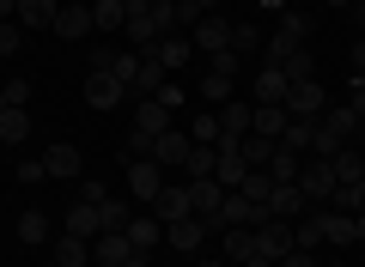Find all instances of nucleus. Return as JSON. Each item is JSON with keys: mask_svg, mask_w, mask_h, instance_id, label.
I'll return each instance as SVG.
<instances>
[{"mask_svg": "<svg viewBox=\"0 0 365 267\" xmlns=\"http://www.w3.org/2000/svg\"><path fill=\"white\" fill-rule=\"evenodd\" d=\"M304 37H311V19L287 6V13H280V31H274V37H262V49H268V67H280L292 49H304Z\"/></svg>", "mask_w": 365, "mask_h": 267, "instance_id": "f257e3e1", "label": "nucleus"}, {"mask_svg": "<svg viewBox=\"0 0 365 267\" xmlns=\"http://www.w3.org/2000/svg\"><path fill=\"white\" fill-rule=\"evenodd\" d=\"M299 249V237H292V219H262L256 225V255H268L274 267H280V255Z\"/></svg>", "mask_w": 365, "mask_h": 267, "instance_id": "f03ea898", "label": "nucleus"}, {"mask_svg": "<svg viewBox=\"0 0 365 267\" xmlns=\"http://www.w3.org/2000/svg\"><path fill=\"white\" fill-rule=\"evenodd\" d=\"M122 98H128V85H122L110 67H91L86 73V110H116Z\"/></svg>", "mask_w": 365, "mask_h": 267, "instance_id": "7ed1b4c3", "label": "nucleus"}, {"mask_svg": "<svg viewBox=\"0 0 365 267\" xmlns=\"http://www.w3.org/2000/svg\"><path fill=\"white\" fill-rule=\"evenodd\" d=\"M213 115H220V146H237V140L250 134V122H256V103H244V98H225Z\"/></svg>", "mask_w": 365, "mask_h": 267, "instance_id": "20e7f679", "label": "nucleus"}, {"mask_svg": "<svg viewBox=\"0 0 365 267\" xmlns=\"http://www.w3.org/2000/svg\"><path fill=\"white\" fill-rule=\"evenodd\" d=\"M299 189L311 206H329V194H335V170H329V158H304L299 164Z\"/></svg>", "mask_w": 365, "mask_h": 267, "instance_id": "39448f33", "label": "nucleus"}, {"mask_svg": "<svg viewBox=\"0 0 365 267\" xmlns=\"http://www.w3.org/2000/svg\"><path fill=\"white\" fill-rule=\"evenodd\" d=\"M158 189H165V170L153 164V158H128V194L140 206H153L158 201Z\"/></svg>", "mask_w": 365, "mask_h": 267, "instance_id": "423d86ee", "label": "nucleus"}, {"mask_svg": "<svg viewBox=\"0 0 365 267\" xmlns=\"http://www.w3.org/2000/svg\"><path fill=\"white\" fill-rule=\"evenodd\" d=\"M329 110V91L317 79H292L287 85V115H323Z\"/></svg>", "mask_w": 365, "mask_h": 267, "instance_id": "0eeeda50", "label": "nucleus"}, {"mask_svg": "<svg viewBox=\"0 0 365 267\" xmlns=\"http://www.w3.org/2000/svg\"><path fill=\"white\" fill-rule=\"evenodd\" d=\"M146 213H153L158 225H177V219H189V182H165V189H158V201L146 206Z\"/></svg>", "mask_w": 365, "mask_h": 267, "instance_id": "6e6552de", "label": "nucleus"}, {"mask_svg": "<svg viewBox=\"0 0 365 267\" xmlns=\"http://www.w3.org/2000/svg\"><path fill=\"white\" fill-rule=\"evenodd\" d=\"M49 31H55V37H67V43H79V37H91L98 25H91V6H86V0H67Z\"/></svg>", "mask_w": 365, "mask_h": 267, "instance_id": "1a4fd4ad", "label": "nucleus"}, {"mask_svg": "<svg viewBox=\"0 0 365 267\" xmlns=\"http://www.w3.org/2000/svg\"><path fill=\"white\" fill-rule=\"evenodd\" d=\"M268 213H274V219H292V225H299V219L311 213V201H304V189H299V182H274Z\"/></svg>", "mask_w": 365, "mask_h": 267, "instance_id": "9d476101", "label": "nucleus"}, {"mask_svg": "<svg viewBox=\"0 0 365 267\" xmlns=\"http://www.w3.org/2000/svg\"><path fill=\"white\" fill-rule=\"evenodd\" d=\"M128 255H134L128 231H98V237H91V261H98V267H122Z\"/></svg>", "mask_w": 365, "mask_h": 267, "instance_id": "9b49d317", "label": "nucleus"}, {"mask_svg": "<svg viewBox=\"0 0 365 267\" xmlns=\"http://www.w3.org/2000/svg\"><path fill=\"white\" fill-rule=\"evenodd\" d=\"M165 243H170L177 255H195L201 243H207V219L189 213V219H177V225H165Z\"/></svg>", "mask_w": 365, "mask_h": 267, "instance_id": "f8f14e48", "label": "nucleus"}, {"mask_svg": "<svg viewBox=\"0 0 365 267\" xmlns=\"http://www.w3.org/2000/svg\"><path fill=\"white\" fill-rule=\"evenodd\" d=\"M189 146H195L189 134H177V127H165V134L153 140V164H158V170H182V158H189Z\"/></svg>", "mask_w": 365, "mask_h": 267, "instance_id": "ddd939ff", "label": "nucleus"}, {"mask_svg": "<svg viewBox=\"0 0 365 267\" xmlns=\"http://www.w3.org/2000/svg\"><path fill=\"white\" fill-rule=\"evenodd\" d=\"M43 170H49L55 182H79L86 177V158H79V146H49V152H43Z\"/></svg>", "mask_w": 365, "mask_h": 267, "instance_id": "4468645a", "label": "nucleus"}, {"mask_svg": "<svg viewBox=\"0 0 365 267\" xmlns=\"http://www.w3.org/2000/svg\"><path fill=\"white\" fill-rule=\"evenodd\" d=\"M189 43H195V49H207V55L232 49V19H225V13H207V19L195 25V37H189Z\"/></svg>", "mask_w": 365, "mask_h": 267, "instance_id": "2eb2a0df", "label": "nucleus"}, {"mask_svg": "<svg viewBox=\"0 0 365 267\" xmlns=\"http://www.w3.org/2000/svg\"><path fill=\"white\" fill-rule=\"evenodd\" d=\"M220 201H225V189H220L213 177L189 182V213H195V219H207V231H213V213H220Z\"/></svg>", "mask_w": 365, "mask_h": 267, "instance_id": "dca6fc26", "label": "nucleus"}, {"mask_svg": "<svg viewBox=\"0 0 365 267\" xmlns=\"http://www.w3.org/2000/svg\"><path fill=\"white\" fill-rule=\"evenodd\" d=\"M153 55H158V67H165V73H182V67H189V55H195V43L177 31V37H158Z\"/></svg>", "mask_w": 365, "mask_h": 267, "instance_id": "f3484780", "label": "nucleus"}, {"mask_svg": "<svg viewBox=\"0 0 365 267\" xmlns=\"http://www.w3.org/2000/svg\"><path fill=\"white\" fill-rule=\"evenodd\" d=\"M287 103H256V122H250V134H262V140H280L287 134Z\"/></svg>", "mask_w": 365, "mask_h": 267, "instance_id": "a211bd4d", "label": "nucleus"}, {"mask_svg": "<svg viewBox=\"0 0 365 267\" xmlns=\"http://www.w3.org/2000/svg\"><path fill=\"white\" fill-rule=\"evenodd\" d=\"M128 243H134L140 255H153L158 243H165V225H158L153 213H134V219H128Z\"/></svg>", "mask_w": 365, "mask_h": 267, "instance_id": "6ab92c4d", "label": "nucleus"}, {"mask_svg": "<svg viewBox=\"0 0 365 267\" xmlns=\"http://www.w3.org/2000/svg\"><path fill=\"white\" fill-rule=\"evenodd\" d=\"M287 85H292V79L280 73V67H262V73H256V85H250V91H256L250 103H287Z\"/></svg>", "mask_w": 365, "mask_h": 267, "instance_id": "aec40b11", "label": "nucleus"}, {"mask_svg": "<svg viewBox=\"0 0 365 267\" xmlns=\"http://www.w3.org/2000/svg\"><path fill=\"white\" fill-rule=\"evenodd\" d=\"M134 127H140V134H165L170 127V110L158 98H134Z\"/></svg>", "mask_w": 365, "mask_h": 267, "instance_id": "412c9836", "label": "nucleus"}, {"mask_svg": "<svg viewBox=\"0 0 365 267\" xmlns=\"http://www.w3.org/2000/svg\"><path fill=\"white\" fill-rule=\"evenodd\" d=\"M244 177H250V164L237 158V146H220V164H213V182H220V189L232 194V189H237Z\"/></svg>", "mask_w": 365, "mask_h": 267, "instance_id": "4be33fe9", "label": "nucleus"}, {"mask_svg": "<svg viewBox=\"0 0 365 267\" xmlns=\"http://www.w3.org/2000/svg\"><path fill=\"white\" fill-rule=\"evenodd\" d=\"M55 13H61V0H19V25L25 31H49Z\"/></svg>", "mask_w": 365, "mask_h": 267, "instance_id": "5701e85b", "label": "nucleus"}, {"mask_svg": "<svg viewBox=\"0 0 365 267\" xmlns=\"http://www.w3.org/2000/svg\"><path fill=\"white\" fill-rule=\"evenodd\" d=\"M311 140H317V115H292L287 122V134H280V146H287V152H311Z\"/></svg>", "mask_w": 365, "mask_h": 267, "instance_id": "b1692460", "label": "nucleus"}, {"mask_svg": "<svg viewBox=\"0 0 365 267\" xmlns=\"http://www.w3.org/2000/svg\"><path fill=\"white\" fill-rule=\"evenodd\" d=\"M220 237H225V261L232 267H244L250 255H256V231L250 225H232V231H220Z\"/></svg>", "mask_w": 365, "mask_h": 267, "instance_id": "393cba45", "label": "nucleus"}, {"mask_svg": "<svg viewBox=\"0 0 365 267\" xmlns=\"http://www.w3.org/2000/svg\"><path fill=\"white\" fill-rule=\"evenodd\" d=\"M165 79H170V73L158 67V55H140V73H134L128 91H134V98H158V85H165Z\"/></svg>", "mask_w": 365, "mask_h": 267, "instance_id": "a878e982", "label": "nucleus"}, {"mask_svg": "<svg viewBox=\"0 0 365 267\" xmlns=\"http://www.w3.org/2000/svg\"><path fill=\"white\" fill-rule=\"evenodd\" d=\"M31 140V110H0V146H25Z\"/></svg>", "mask_w": 365, "mask_h": 267, "instance_id": "bb28decb", "label": "nucleus"}, {"mask_svg": "<svg viewBox=\"0 0 365 267\" xmlns=\"http://www.w3.org/2000/svg\"><path fill=\"white\" fill-rule=\"evenodd\" d=\"M55 261H61V267H86L91 261V243L73 237V231H61V237H55Z\"/></svg>", "mask_w": 365, "mask_h": 267, "instance_id": "cd10ccee", "label": "nucleus"}, {"mask_svg": "<svg viewBox=\"0 0 365 267\" xmlns=\"http://www.w3.org/2000/svg\"><path fill=\"white\" fill-rule=\"evenodd\" d=\"M274 146H280V140H262V134H244V140H237V158H244L250 170H268Z\"/></svg>", "mask_w": 365, "mask_h": 267, "instance_id": "c85d7f7f", "label": "nucleus"}, {"mask_svg": "<svg viewBox=\"0 0 365 267\" xmlns=\"http://www.w3.org/2000/svg\"><path fill=\"white\" fill-rule=\"evenodd\" d=\"M213 164H220V146H189V158H182V177L201 182V177H213Z\"/></svg>", "mask_w": 365, "mask_h": 267, "instance_id": "c756f323", "label": "nucleus"}, {"mask_svg": "<svg viewBox=\"0 0 365 267\" xmlns=\"http://www.w3.org/2000/svg\"><path fill=\"white\" fill-rule=\"evenodd\" d=\"M91 25L98 31H122L128 25V6H122V0H91Z\"/></svg>", "mask_w": 365, "mask_h": 267, "instance_id": "7c9ffc66", "label": "nucleus"}, {"mask_svg": "<svg viewBox=\"0 0 365 267\" xmlns=\"http://www.w3.org/2000/svg\"><path fill=\"white\" fill-rule=\"evenodd\" d=\"M67 231H73V237H98V206H86V201H73L67 206Z\"/></svg>", "mask_w": 365, "mask_h": 267, "instance_id": "2f4dec72", "label": "nucleus"}, {"mask_svg": "<svg viewBox=\"0 0 365 267\" xmlns=\"http://www.w3.org/2000/svg\"><path fill=\"white\" fill-rule=\"evenodd\" d=\"M128 219H134V206H128V201H116V194L98 206V231H128Z\"/></svg>", "mask_w": 365, "mask_h": 267, "instance_id": "473e14b6", "label": "nucleus"}, {"mask_svg": "<svg viewBox=\"0 0 365 267\" xmlns=\"http://www.w3.org/2000/svg\"><path fill=\"white\" fill-rule=\"evenodd\" d=\"M232 194H244V201H256V206H268V194H274V177H268V170H250V177L237 182Z\"/></svg>", "mask_w": 365, "mask_h": 267, "instance_id": "72a5a7b5", "label": "nucleus"}, {"mask_svg": "<svg viewBox=\"0 0 365 267\" xmlns=\"http://www.w3.org/2000/svg\"><path fill=\"white\" fill-rule=\"evenodd\" d=\"M299 164H304L299 152H287V146H274V158H268V177H274V182H299Z\"/></svg>", "mask_w": 365, "mask_h": 267, "instance_id": "f704fd0d", "label": "nucleus"}, {"mask_svg": "<svg viewBox=\"0 0 365 267\" xmlns=\"http://www.w3.org/2000/svg\"><path fill=\"white\" fill-rule=\"evenodd\" d=\"M43 237H49V219H43V206H31V213H19V243H31V249H37Z\"/></svg>", "mask_w": 365, "mask_h": 267, "instance_id": "c9c22d12", "label": "nucleus"}, {"mask_svg": "<svg viewBox=\"0 0 365 267\" xmlns=\"http://www.w3.org/2000/svg\"><path fill=\"white\" fill-rule=\"evenodd\" d=\"M329 170H335V189H341V182H359L365 177V158L359 152H335V158H329Z\"/></svg>", "mask_w": 365, "mask_h": 267, "instance_id": "e433bc0d", "label": "nucleus"}, {"mask_svg": "<svg viewBox=\"0 0 365 267\" xmlns=\"http://www.w3.org/2000/svg\"><path fill=\"white\" fill-rule=\"evenodd\" d=\"M189 140H195V146H220V115L201 110L195 122H189Z\"/></svg>", "mask_w": 365, "mask_h": 267, "instance_id": "4c0bfd02", "label": "nucleus"}, {"mask_svg": "<svg viewBox=\"0 0 365 267\" xmlns=\"http://www.w3.org/2000/svg\"><path fill=\"white\" fill-rule=\"evenodd\" d=\"M280 73H287V79H317V55L311 49H292L287 61H280Z\"/></svg>", "mask_w": 365, "mask_h": 267, "instance_id": "58836bf2", "label": "nucleus"}, {"mask_svg": "<svg viewBox=\"0 0 365 267\" xmlns=\"http://www.w3.org/2000/svg\"><path fill=\"white\" fill-rule=\"evenodd\" d=\"M232 85H237V79H220V73H207V79H201V98H207V103H213V110H220V103H225V98H237V91H232Z\"/></svg>", "mask_w": 365, "mask_h": 267, "instance_id": "ea45409f", "label": "nucleus"}, {"mask_svg": "<svg viewBox=\"0 0 365 267\" xmlns=\"http://www.w3.org/2000/svg\"><path fill=\"white\" fill-rule=\"evenodd\" d=\"M237 61H244L237 49H220V55H207V73H220V79H237Z\"/></svg>", "mask_w": 365, "mask_h": 267, "instance_id": "a19ab883", "label": "nucleus"}, {"mask_svg": "<svg viewBox=\"0 0 365 267\" xmlns=\"http://www.w3.org/2000/svg\"><path fill=\"white\" fill-rule=\"evenodd\" d=\"M19 43H25V25L19 19H0V55H19Z\"/></svg>", "mask_w": 365, "mask_h": 267, "instance_id": "79ce46f5", "label": "nucleus"}, {"mask_svg": "<svg viewBox=\"0 0 365 267\" xmlns=\"http://www.w3.org/2000/svg\"><path fill=\"white\" fill-rule=\"evenodd\" d=\"M6 110H31V79H6Z\"/></svg>", "mask_w": 365, "mask_h": 267, "instance_id": "37998d69", "label": "nucleus"}, {"mask_svg": "<svg viewBox=\"0 0 365 267\" xmlns=\"http://www.w3.org/2000/svg\"><path fill=\"white\" fill-rule=\"evenodd\" d=\"M110 73H116L122 85H134V73H140V55H134V49H128V55H116V61H110Z\"/></svg>", "mask_w": 365, "mask_h": 267, "instance_id": "c03bdc74", "label": "nucleus"}, {"mask_svg": "<svg viewBox=\"0 0 365 267\" xmlns=\"http://www.w3.org/2000/svg\"><path fill=\"white\" fill-rule=\"evenodd\" d=\"M256 43H262V31H256V25H237V31H232V49H237V55H250Z\"/></svg>", "mask_w": 365, "mask_h": 267, "instance_id": "a18cd8bd", "label": "nucleus"}, {"mask_svg": "<svg viewBox=\"0 0 365 267\" xmlns=\"http://www.w3.org/2000/svg\"><path fill=\"white\" fill-rule=\"evenodd\" d=\"M153 140H158V134H140V127H134V134H128V158H153Z\"/></svg>", "mask_w": 365, "mask_h": 267, "instance_id": "49530a36", "label": "nucleus"}, {"mask_svg": "<svg viewBox=\"0 0 365 267\" xmlns=\"http://www.w3.org/2000/svg\"><path fill=\"white\" fill-rule=\"evenodd\" d=\"M79 201H86V206H104L110 189H104V182H79Z\"/></svg>", "mask_w": 365, "mask_h": 267, "instance_id": "de8ad7c7", "label": "nucleus"}, {"mask_svg": "<svg viewBox=\"0 0 365 267\" xmlns=\"http://www.w3.org/2000/svg\"><path fill=\"white\" fill-rule=\"evenodd\" d=\"M19 182H49V170H43V158H25V164H19Z\"/></svg>", "mask_w": 365, "mask_h": 267, "instance_id": "09e8293b", "label": "nucleus"}, {"mask_svg": "<svg viewBox=\"0 0 365 267\" xmlns=\"http://www.w3.org/2000/svg\"><path fill=\"white\" fill-rule=\"evenodd\" d=\"M158 103H165V110H182V85H170V79H165V85H158Z\"/></svg>", "mask_w": 365, "mask_h": 267, "instance_id": "8fccbe9b", "label": "nucleus"}, {"mask_svg": "<svg viewBox=\"0 0 365 267\" xmlns=\"http://www.w3.org/2000/svg\"><path fill=\"white\" fill-rule=\"evenodd\" d=\"M280 267H317V255L311 249H292V255H280Z\"/></svg>", "mask_w": 365, "mask_h": 267, "instance_id": "3c124183", "label": "nucleus"}, {"mask_svg": "<svg viewBox=\"0 0 365 267\" xmlns=\"http://www.w3.org/2000/svg\"><path fill=\"white\" fill-rule=\"evenodd\" d=\"M353 73H365V37L353 43Z\"/></svg>", "mask_w": 365, "mask_h": 267, "instance_id": "603ef678", "label": "nucleus"}, {"mask_svg": "<svg viewBox=\"0 0 365 267\" xmlns=\"http://www.w3.org/2000/svg\"><path fill=\"white\" fill-rule=\"evenodd\" d=\"M353 237L365 243V206H359V213H353Z\"/></svg>", "mask_w": 365, "mask_h": 267, "instance_id": "864d4df0", "label": "nucleus"}, {"mask_svg": "<svg viewBox=\"0 0 365 267\" xmlns=\"http://www.w3.org/2000/svg\"><path fill=\"white\" fill-rule=\"evenodd\" d=\"M323 6H335V13H347V6H359V0H323Z\"/></svg>", "mask_w": 365, "mask_h": 267, "instance_id": "5fc2aeb1", "label": "nucleus"}, {"mask_svg": "<svg viewBox=\"0 0 365 267\" xmlns=\"http://www.w3.org/2000/svg\"><path fill=\"white\" fill-rule=\"evenodd\" d=\"M244 267H274V261H268V255H250V261H244Z\"/></svg>", "mask_w": 365, "mask_h": 267, "instance_id": "6e6d98bb", "label": "nucleus"}, {"mask_svg": "<svg viewBox=\"0 0 365 267\" xmlns=\"http://www.w3.org/2000/svg\"><path fill=\"white\" fill-rule=\"evenodd\" d=\"M122 267H146V255H140V249H134V255H128V261H122Z\"/></svg>", "mask_w": 365, "mask_h": 267, "instance_id": "4d7b16f0", "label": "nucleus"}, {"mask_svg": "<svg viewBox=\"0 0 365 267\" xmlns=\"http://www.w3.org/2000/svg\"><path fill=\"white\" fill-rule=\"evenodd\" d=\"M353 25H359V37H365V6H359V13H353Z\"/></svg>", "mask_w": 365, "mask_h": 267, "instance_id": "13d9d810", "label": "nucleus"}, {"mask_svg": "<svg viewBox=\"0 0 365 267\" xmlns=\"http://www.w3.org/2000/svg\"><path fill=\"white\" fill-rule=\"evenodd\" d=\"M195 267H232V261H195Z\"/></svg>", "mask_w": 365, "mask_h": 267, "instance_id": "bf43d9fd", "label": "nucleus"}, {"mask_svg": "<svg viewBox=\"0 0 365 267\" xmlns=\"http://www.w3.org/2000/svg\"><path fill=\"white\" fill-rule=\"evenodd\" d=\"M262 6H280V13H287V0H262Z\"/></svg>", "mask_w": 365, "mask_h": 267, "instance_id": "052dcab7", "label": "nucleus"}, {"mask_svg": "<svg viewBox=\"0 0 365 267\" xmlns=\"http://www.w3.org/2000/svg\"><path fill=\"white\" fill-rule=\"evenodd\" d=\"M317 267H347V261H317Z\"/></svg>", "mask_w": 365, "mask_h": 267, "instance_id": "680f3d73", "label": "nucleus"}, {"mask_svg": "<svg viewBox=\"0 0 365 267\" xmlns=\"http://www.w3.org/2000/svg\"><path fill=\"white\" fill-rule=\"evenodd\" d=\"M0 110H6V85H0Z\"/></svg>", "mask_w": 365, "mask_h": 267, "instance_id": "e2e57ef3", "label": "nucleus"}, {"mask_svg": "<svg viewBox=\"0 0 365 267\" xmlns=\"http://www.w3.org/2000/svg\"><path fill=\"white\" fill-rule=\"evenodd\" d=\"M170 6H182V0H170Z\"/></svg>", "mask_w": 365, "mask_h": 267, "instance_id": "0e129e2a", "label": "nucleus"}, {"mask_svg": "<svg viewBox=\"0 0 365 267\" xmlns=\"http://www.w3.org/2000/svg\"><path fill=\"white\" fill-rule=\"evenodd\" d=\"M359 189H365V177H359Z\"/></svg>", "mask_w": 365, "mask_h": 267, "instance_id": "69168bd1", "label": "nucleus"}, {"mask_svg": "<svg viewBox=\"0 0 365 267\" xmlns=\"http://www.w3.org/2000/svg\"><path fill=\"white\" fill-rule=\"evenodd\" d=\"M86 267H98V261H86Z\"/></svg>", "mask_w": 365, "mask_h": 267, "instance_id": "338daca9", "label": "nucleus"}, {"mask_svg": "<svg viewBox=\"0 0 365 267\" xmlns=\"http://www.w3.org/2000/svg\"><path fill=\"white\" fill-rule=\"evenodd\" d=\"M61 6H67V0H61Z\"/></svg>", "mask_w": 365, "mask_h": 267, "instance_id": "774afa93", "label": "nucleus"}]
</instances>
